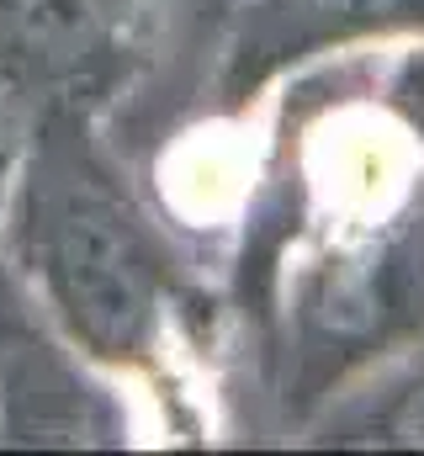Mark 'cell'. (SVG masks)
Returning <instances> with one entry per match:
<instances>
[{
    "instance_id": "obj_1",
    "label": "cell",
    "mask_w": 424,
    "mask_h": 456,
    "mask_svg": "<svg viewBox=\"0 0 424 456\" xmlns=\"http://www.w3.org/2000/svg\"><path fill=\"white\" fill-rule=\"evenodd\" d=\"M11 213L32 287L64 335L111 366L143 361L165 308L159 255L133 208L59 127L37 133Z\"/></svg>"
},
{
    "instance_id": "obj_2",
    "label": "cell",
    "mask_w": 424,
    "mask_h": 456,
    "mask_svg": "<svg viewBox=\"0 0 424 456\" xmlns=\"http://www.w3.org/2000/svg\"><path fill=\"white\" fill-rule=\"evenodd\" d=\"M43 117H37V69L0 37V218L11 213V197L27 175V159L37 149Z\"/></svg>"
}]
</instances>
